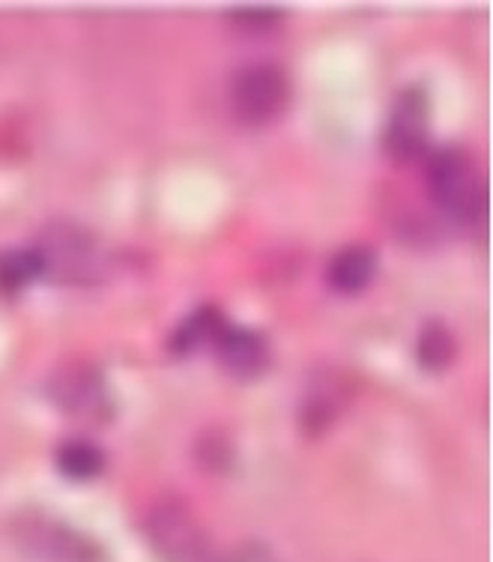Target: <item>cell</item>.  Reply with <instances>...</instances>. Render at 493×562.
Segmentation results:
<instances>
[{
	"label": "cell",
	"mask_w": 493,
	"mask_h": 562,
	"mask_svg": "<svg viewBox=\"0 0 493 562\" xmlns=\"http://www.w3.org/2000/svg\"><path fill=\"white\" fill-rule=\"evenodd\" d=\"M428 186L434 204L458 222L482 213V180L461 147H442L428 159Z\"/></svg>",
	"instance_id": "cell-1"
},
{
	"label": "cell",
	"mask_w": 493,
	"mask_h": 562,
	"mask_svg": "<svg viewBox=\"0 0 493 562\" xmlns=\"http://www.w3.org/2000/svg\"><path fill=\"white\" fill-rule=\"evenodd\" d=\"M12 539L19 551L40 562H99V548L93 541L43 512L19 515L12 520Z\"/></svg>",
	"instance_id": "cell-2"
},
{
	"label": "cell",
	"mask_w": 493,
	"mask_h": 562,
	"mask_svg": "<svg viewBox=\"0 0 493 562\" xmlns=\"http://www.w3.org/2000/svg\"><path fill=\"white\" fill-rule=\"evenodd\" d=\"M36 255L43 260V276L48 279L87 284L102 276V255H99L97 239L69 222L48 227L36 246Z\"/></svg>",
	"instance_id": "cell-3"
},
{
	"label": "cell",
	"mask_w": 493,
	"mask_h": 562,
	"mask_svg": "<svg viewBox=\"0 0 493 562\" xmlns=\"http://www.w3.org/2000/svg\"><path fill=\"white\" fill-rule=\"evenodd\" d=\"M290 81L276 64H255L239 69L231 85L234 114L248 126H267L288 111Z\"/></svg>",
	"instance_id": "cell-4"
},
{
	"label": "cell",
	"mask_w": 493,
	"mask_h": 562,
	"mask_svg": "<svg viewBox=\"0 0 493 562\" xmlns=\"http://www.w3.org/2000/svg\"><path fill=\"white\" fill-rule=\"evenodd\" d=\"M150 536L156 551L168 562H201L204 557V532L198 530L192 515L180 506L156 508Z\"/></svg>",
	"instance_id": "cell-5"
},
{
	"label": "cell",
	"mask_w": 493,
	"mask_h": 562,
	"mask_svg": "<svg viewBox=\"0 0 493 562\" xmlns=\"http://www.w3.org/2000/svg\"><path fill=\"white\" fill-rule=\"evenodd\" d=\"M428 138V99L422 90H404L389 117L383 144L395 159H416Z\"/></svg>",
	"instance_id": "cell-6"
},
{
	"label": "cell",
	"mask_w": 493,
	"mask_h": 562,
	"mask_svg": "<svg viewBox=\"0 0 493 562\" xmlns=\"http://www.w3.org/2000/svg\"><path fill=\"white\" fill-rule=\"evenodd\" d=\"M213 347L219 353V362L236 378H258L269 362L267 338L255 333V329H246V326L225 324Z\"/></svg>",
	"instance_id": "cell-7"
},
{
	"label": "cell",
	"mask_w": 493,
	"mask_h": 562,
	"mask_svg": "<svg viewBox=\"0 0 493 562\" xmlns=\"http://www.w3.org/2000/svg\"><path fill=\"white\" fill-rule=\"evenodd\" d=\"M52 398L69 413L90 416L93 411H102L108 404L105 386L90 368H66L60 378L52 383Z\"/></svg>",
	"instance_id": "cell-8"
},
{
	"label": "cell",
	"mask_w": 493,
	"mask_h": 562,
	"mask_svg": "<svg viewBox=\"0 0 493 562\" xmlns=\"http://www.w3.org/2000/svg\"><path fill=\"white\" fill-rule=\"evenodd\" d=\"M377 272V255L368 246H347L329 260V270H326V281L335 293H350L365 291Z\"/></svg>",
	"instance_id": "cell-9"
},
{
	"label": "cell",
	"mask_w": 493,
	"mask_h": 562,
	"mask_svg": "<svg viewBox=\"0 0 493 562\" xmlns=\"http://www.w3.org/2000/svg\"><path fill=\"white\" fill-rule=\"evenodd\" d=\"M57 470L72 482H90L105 470V452L90 440H66L57 449Z\"/></svg>",
	"instance_id": "cell-10"
},
{
	"label": "cell",
	"mask_w": 493,
	"mask_h": 562,
	"mask_svg": "<svg viewBox=\"0 0 493 562\" xmlns=\"http://www.w3.org/2000/svg\"><path fill=\"white\" fill-rule=\"evenodd\" d=\"M43 279V260L36 249L0 251V293H19Z\"/></svg>",
	"instance_id": "cell-11"
},
{
	"label": "cell",
	"mask_w": 493,
	"mask_h": 562,
	"mask_svg": "<svg viewBox=\"0 0 493 562\" xmlns=\"http://www.w3.org/2000/svg\"><path fill=\"white\" fill-rule=\"evenodd\" d=\"M458 353V345H455V336L446 324H425L422 333H418L416 341V357L418 366L428 368V371H442L446 366H451V359Z\"/></svg>",
	"instance_id": "cell-12"
},
{
	"label": "cell",
	"mask_w": 493,
	"mask_h": 562,
	"mask_svg": "<svg viewBox=\"0 0 493 562\" xmlns=\"http://www.w3.org/2000/svg\"><path fill=\"white\" fill-rule=\"evenodd\" d=\"M222 329H225V317L215 312V308H210V305H204V308H198V312L177 329V336H173V350H177V353H189L194 347L213 345Z\"/></svg>",
	"instance_id": "cell-13"
},
{
	"label": "cell",
	"mask_w": 493,
	"mask_h": 562,
	"mask_svg": "<svg viewBox=\"0 0 493 562\" xmlns=\"http://www.w3.org/2000/svg\"><path fill=\"white\" fill-rule=\"evenodd\" d=\"M227 19L234 27H243V31L251 33H264L279 27L284 12L276 10V7H236V10L227 12Z\"/></svg>",
	"instance_id": "cell-14"
},
{
	"label": "cell",
	"mask_w": 493,
	"mask_h": 562,
	"mask_svg": "<svg viewBox=\"0 0 493 562\" xmlns=\"http://www.w3.org/2000/svg\"><path fill=\"white\" fill-rule=\"evenodd\" d=\"M225 562H279L267 548H260V544H248V548H239L236 553H231Z\"/></svg>",
	"instance_id": "cell-15"
}]
</instances>
